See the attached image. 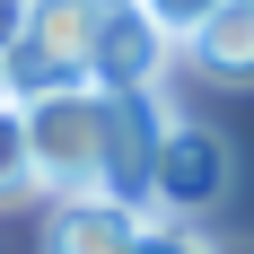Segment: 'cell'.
I'll list each match as a JSON object with an SVG mask.
<instances>
[{
	"mask_svg": "<svg viewBox=\"0 0 254 254\" xmlns=\"http://www.w3.org/2000/svg\"><path fill=\"white\" fill-rule=\"evenodd\" d=\"M140 210L114 202V193H70V202H53V254H131L140 246Z\"/></svg>",
	"mask_w": 254,
	"mask_h": 254,
	"instance_id": "52a82bcc",
	"label": "cell"
},
{
	"mask_svg": "<svg viewBox=\"0 0 254 254\" xmlns=\"http://www.w3.org/2000/svg\"><path fill=\"white\" fill-rule=\"evenodd\" d=\"M0 105H9V79H0Z\"/></svg>",
	"mask_w": 254,
	"mask_h": 254,
	"instance_id": "4fadbf2b",
	"label": "cell"
},
{
	"mask_svg": "<svg viewBox=\"0 0 254 254\" xmlns=\"http://www.w3.org/2000/svg\"><path fill=\"white\" fill-rule=\"evenodd\" d=\"M167 62H176V35H167L140 0L97 9V62H88V88H105V97H158Z\"/></svg>",
	"mask_w": 254,
	"mask_h": 254,
	"instance_id": "277c9868",
	"label": "cell"
},
{
	"mask_svg": "<svg viewBox=\"0 0 254 254\" xmlns=\"http://www.w3.org/2000/svg\"><path fill=\"white\" fill-rule=\"evenodd\" d=\"M88 62H97V9L88 0H35L26 26L0 53V79H9V105L62 97V88H88Z\"/></svg>",
	"mask_w": 254,
	"mask_h": 254,
	"instance_id": "6da1fadb",
	"label": "cell"
},
{
	"mask_svg": "<svg viewBox=\"0 0 254 254\" xmlns=\"http://www.w3.org/2000/svg\"><path fill=\"white\" fill-rule=\"evenodd\" d=\"M88 9H123V0H88Z\"/></svg>",
	"mask_w": 254,
	"mask_h": 254,
	"instance_id": "7c38bea8",
	"label": "cell"
},
{
	"mask_svg": "<svg viewBox=\"0 0 254 254\" xmlns=\"http://www.w3.org/2000/svg\"><path fill=\"white\" fill-rule=\"evenodd\" d=\"M18 114H26V149H35V184L53 202L105 193V88H62Z\"/></svg>",
	"mask_w": 254,
	"mask_h": 254,
	"instance_id": "7a4b0ae2",
	"label": "cell"
},
{
	"mask_svg": "<svg viewBox=\"0 0 254 254\" xmlns=\"http://www.w3.org/2000/svg\"><path fill=\"white\" fill-rule=\"evenodd\" d=\"M26 26V0H0V53H9V35Z\"/></svg>",
	"mask_w": 254,
	"mask_h": 254,
	"instance_id": "8fae6325",
	"label": "cell"
},
{
	"mask_svg": "<svg viewBox=\"0 0 254 254\" xmlns=\"http://www.w3.org/2000/svg\"><path fill=\"white\" fill-rule=\"evenodd\" d=\"M131 254H219V246H202V237H193V228H176V219H149Z\"/></svg>",
	"mask_w": 254,
	"mask_h": 254,
	"instance_id": "9c48e42d",
	"label": "cell"
},
{
	"mask_svg": "<svg viewBox=\"0 0 254 254\" xmlns=\"http://www.w3.org/2000/svg\"><path fill=\"white\" fill-rule=\"evenodd\" d=\"M158 131H167L158 97H105V193H114V202H131V210L149 202Z\"/></svg>",
	"mask_w": 254,
	"mask_h": 254,
	"instance_id": "5b68a950",
	"label": "cell"
},
{
	"mask_svg": "<svg viewBox=\"0 0 254 254\" xmlns=\"http://www.w3.org/2000/svg\"><path fill=\"white\" fill-rule=\"evenodd\" d=\"M140 9H149V18H158V26H167V35L184 44V35H193V26H202L210 9H219V0H140Z\"/></svg>",
	"mask_w": 254,
	"mask_h": 254,
	"instance_id": "30bf717a",
	"label": "cell"
},
{
	"mask_svg": "<svg viewBox=\"0 0 254 254\" xmlns=\"http://www.w3.org/2000/svg\"><path fill=\"white\" fill-rule=\"evenodd\" d=\"M26 9H35V0H26Z\"/></svg>",
	"mask_w": 254,
	"mask_h": 254,
	"instance_id": "5bb4252c",
	"label": "cell"
},
{
	"mask_svg": "<svg viewBox=\"0 0 254 254\" xmlns=\"http://www.w3.org/2000/svg\"><path fill=\"white\" fill-rule=\"evenodd\" d=\"M176 53L202 88H254V0H219Z\"/></svg>",
	"mask_w": 254,
	"mask_h": 254,
	"instance_id": "8992f818",
	"label": "cell"
},
{
	"mask_svg": "<svg viewBox=\"0 0 254 254\" xmlns=\"http://www.w3.org/2000/svg\"><path fill=\"white\" fill-rule=\"evenodd\" d=\"M44 184H35V149H26V114L18 105H0V210L35 202Z\"/></svg>",
	"mask_w": 254,
	"mask_h": 254,
	"instance_id": "ba28073f",
	"label": "cell"
},
{
	"mask_svg": "<svg viewBox=\"0 0 254 254\" xmlns=\"http://www.w3.org/2000/svg\"><path fill=\"white\" fill-rule=\"evenodd\" d=\"M228 176H237L228 131L176 123V114H167L158 158H149V202H140V219H176V228H193V219H210V210L228 202Z\"/></svg>",
	"mask_w": 254,
	"mask_h": 254,
	"instance_id": "3957f363",
	"label": "cell"
}]
</instances>
